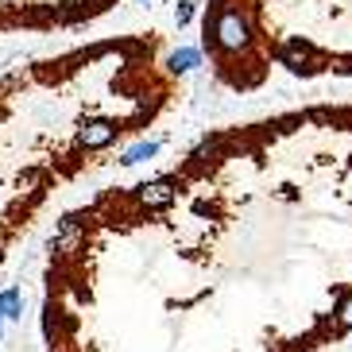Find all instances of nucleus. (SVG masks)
<instances>
[{
	"instance_id": "nucleus-1",
	"label": "nucleus",
	"mask_w": 352,
	"mask_h": 352,
	"mask_svg": "<svg viewBox=\"0 0 352 352\" xmlns=\"http://www.w3.org/2000/svg\"><path fill=\"white\" fill-rule=\"evenodd\" d=\"M54 352H321L352 337V101L201 135L51 240Z\"/></svg>"
},
{
	"instance_id": "nucleus-2",
	"label": "nucleus",
	"mask_w": 352,
	"mask_h": 352,
	"mask_svg": "<svg viewBox=\"0 0 352 352\" xmlns=\"http://www.w3.org/2000/svg\"><path fill=\"white\" fill-rule=\"evenodd\" d=\"M201 54L232 94L275 78H352V0H209Z\"/></svg>"
},
{
	"instance_id": "nucleus-3",
	"label": "nucleus",
	"mask_w": 352,
	"mask_h": 352,
	"mask_svg": "<svg viewBox=\"0 0 352 352\" xmlns=\"http://www.w3.org/2000/svg\"><path fill=\"white\" fill-rule=\"evenodd\" d=\"M23 314V298H20V290H0V318H8V321H16Z\"/></svg>"
},
{
	"instance_id": "nucleus-4",
	"label": "nucleus",
	"mask_w": 352,
	"mask_h": 352,
	"mask_svg": "<svg viewBox=\"0 0 352 352\" xmlns=\"http://www.w3.org/2000/svg\"><path fill=\"white\" fill-rule=\"evenodd\" d=\"M0 333H4V318H0Z\"/></svg>"
}]
</instances>
